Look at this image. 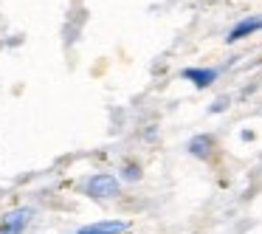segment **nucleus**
Returning a JSON list of instances; mask_svg holds the SVG:
<instances>
[{
	"label": "nucleus",
	"instance_id": "nucleus-4",
	"mask_svg": "<svg viewBox=\"0 0 262 234\" xmlns=\"http://www.w3.org/2000/svg\"><path fill=\"white\" fill-rule=\"evenodd\" d=\"M31 223V209H12L0 217V234H23Z\"/></svg>",
	"mask_w": 262,
	"mask_h": 234
},
{
	"label": "nucleus",
	"instance_id": "nucleus-3",
	"mask_svg": "<svg viewBox=\"0 0 262 234\" xmlns=\"http://www.w3.org/2000/svg\"><path fill=\"white\" fill-rule=\"evenodd\" d=\"M214 150H217V141L211 133H200V136H192L186 144V153L192 158H200V161H209L214 158Z\"/></svg>",
	"mask_w": 262,
	"mask_h": 234
},
{
	"label": "nucleus",
	"instance_id": "nucleus-6",
	"mask_svg": "<svg viewBox=\"0 0 262 234\" xmlns=\"http://www.w3.org/2000/svg\"><path fill=\"white\" fill-rule=\"evenodd\" d=\"M181 76H183L186 82H192L198 91H203V88H211V85H214L217 76H220V71H217V68H186Z\"/></svg>",
	"mask_w": 262,
	"mask_h": 234
},
{
	"label": "nucleus",
	"instance_id": "nucleus-2",
	"mask_svg": "<svg viewBox=\"0 0 262 234\" xmlns=\"http://www.w3.org/2000/svg\"><path fill=\"white\" fill-rule=\"evenodd\" d=\"M259 31H262V14H248V17L237 20V23L228 29L226 42L231 46V42H239V40H245V37H254V34H259Z\"/></svg>",
	"mask_w": 262,
	"mask_h": 234
},
{
	"label": "nucleus",
	"instance_id": "nucleus-5",
	"mask_svg": "<svg viewBox=\"0 0 262 234\" xmlns=\"http://www.w3.org/2000/svg\"><path fill=\"white\" fill-rule=\"evenodd\" d=\"M130 223L127 220H96L82 226L76 234H130Z\"/></svg>",
	"mask_w": 262,
	"mask_h": 234
},
{
	"label": "nucleus",
	"instance_id": "nucleus-1",
	"mask_svg": "<svg viewBox=\"0 0 262 234\" xmlns=\"http://www.w3.org/2000/svg\"><path fill=\"white\" fill-rule=\"evenodd\" d=\"M121 192V181L113 175V172H96L85 181V195L93 200H110L119 198Z\"/></svg>",
	"mask_w": 262,
	"mask_h": 234
},
{
	"label": "nucleus",
	"instance_id": "nucleus-8",
	"mask_svg": "<svg viewBox=\"0 0 262 234\" xmlns=\"http://www.w3.org/2000/svg\"><path fill=\"white\" fill-rule=\"evenodd\" d=\"M226 108H228V99L223 96V99H217V102L211 104V113H223V110H226Z\"/></svg>",
	"mask_w": 262,
	"mask_h": 234
},
{
	"label": "nucleus",
	"instance_id": "nucleus-7",
	"mask_svg": "<svg viewBox=\"0 0 262 234\" xmlns=\"http://www.w3.org/2000/svg\"><path fill=\"white\" fill-rule=\"evenodd\" d=\"M124 178H127V181H138V178H141V166H138V164H127L124 166Z\"/></svg>",
	"mask_w": 262,
	"mask_h": 234
}]
</instances>
